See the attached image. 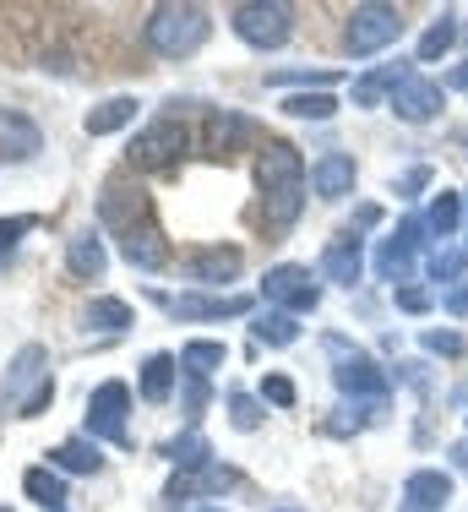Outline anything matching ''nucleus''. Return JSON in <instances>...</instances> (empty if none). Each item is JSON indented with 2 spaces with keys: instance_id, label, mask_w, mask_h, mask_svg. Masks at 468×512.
I'll use <instances>...</instances> for the list:
<instances>
[{
  "instance_id": "nucleus-1",
  "label": "nucleus",
  "mask_w": 468,
  "mask_h": 512,
  "mask_svg": "<svg viewBox=\"0 0 468 512\" xmlns=\"http://www.w3.org/2000/svg\"><path fill=\"white\" fill-rule=\"evenodd\" d=\"M256 175H262L267 191V224L289 229L305 207V191H311V175H305V158L289 148V142H267L262 158H256Z\"/></svg>"
},
{
  "instance_id": "nucleus-2",
  "label": "nucleus",
  "mask_w": 468,
  "mask_h": 512,
  "mask_svg": "<svg viewBox=\"0 0 468 512\" xmlns=\"http://www.w3.org/2000/svg\"><path fill=\"white\" fill-rule=\"evenodd\" d=\"M147 44H153V55H164V60H186L196 55L207 44V33H213V22H207V11L202 6H153L147 11Z\"/></svg>"
},
{
  "instance_id": "nucleus-3",
  "label": "nucleus",
  "mask_w": 468,
  "mask_h": 512,
  "mask_svg": "<svg viewBox=\"0 0 468 512\" xmlns=\"http://www.w3.org/2000/svg\"><path fill=\"white\" fill-rule=\"evenodd\" d=\"M0 404L17 409L22 420H33V414H44L55 404V382H49V355L39 344H22L17 360H11V382L6 393H0Z\"/></svg>"
},
{
  "instance_id": "nucleus-4",
  "label": "nucleus",
  "mask_w": 468,
  "mask_h": 512,
  "mask_svg": "<svg viewBox=\"0 0 468 512\" xmlns=\"http://www.w3.org/2000/svg\"><path fill=\"white\" fill-rule=\"evenodd\" d=\"M327 360H332V376H338V387H343L349 398H365L371 409L387 398V376H381L376 360L365 355V349H354L349 338L332 333V338H327Z\"/></svg>"
},
{
  "instance_id": "nucleus-5",
  "label": "nucleus",
  "mask_w": 468,
  "mask_h": 512,
  "mask_svg": "<svg viewBox=\"0 0 468 512\" xmlns=\"http://www.w3.org/2000/svg\"><path fill=\"white\" fill-rule=\"evenodd\" d=\"M229 28L240 33L251 50H278L294 33V11L283 6V0H245V6L229 11Z\"/></svg>"
},
{
  "instance_id": "nucleus-6",
  "label": "nucleus",
  "mask_w": 468,
  "mask_h": 512,
  "mask_svg": "<svg viewBox=\"0 0 468 512\" xmlns=\"http://www.w3.org/2000/svg\"><path fill=\"white\" fill-rule=\"evenodd\" d=\"M398 39H403V11L398 6L371 0V6L349 11V28H343V50L349 55H376V50H387V44H398Z\"/></svg>"
},
{
  "instance_id": "nucleus-7",
  "label": "nucleus",
  "mask_w": 468,
  "mask_h": 512,
  "mask_svg": "<svg viewBox=\"0 0 468 512\" xmlns=\"http://www.w3.org/2000/svg\"><path fill=\"white\" fill-rule=\"evenodd\" d=\"M262 295L273 300L278 311H289V316H305V311L322 306V284H316L311 267H300V262H278V267H267Z\"/></svg>"
},
{
  "instance_id": "nucleus-8",
  "label": "nucleus",
  "mask_w": 468,
  "mask_h": 512,
  "mask_svg": "<svg viewBox=\"0 0 468 512\" xmlns=\"http://www.w3.org/2000/svg\"><path fill=\"white\" fill-rule=\"evenodd\" d=\"M126 409H131V387H126V382L93 387V393H88V436H104V442L126 447V442H131Z\"/></svg>"
},
{
  "instance_id": "nucleus-9",
  "label": "nucleus",
  "mask_w": 468,
  "mask_h": 512,
  "mask_svg": "<svg viewBox=\"0 0 468 512\" xmlns=\"http://www.w3.org/2000/svg\"><path fill=\"white\" fill-rule=\"evenodd\" d=\"M420 246H425V218H403L398 224V235L392 240H381V251H376V273L387 278L392 289L398 284H409V273H414V256H420Z\"/></svg>"
},
{
  "instance_id": "nucleus-10",
  "label": "nucleus",
  "mask_w": 468,
  "mask_h": 512,
  "mask_svg": "<svg viewBox=\"0 0 468 512\" xmlns=\"http://www.w3.org/2000/svg\"><path fill=\"white\" fill-rule=\"evenodd\" d=\"M186 126H180V120L175 115H169V120H153V126H147V131H137V142H131V164H137V169H164V164H175V158L180 153H186Z\"/></svg>"
},
{
  "instance_id": "nucleus-11",
  "label": "nucleus",
  "mask_w": 468,
  "mask_h": 512,
  "mask_svg": "<svg viewBox=\"0 0 468 512\" xmlns=\"http://www.w3.org/2000/svg\"><path fill=\"white\" fill-rule=\"evenodd\" d=\"M158 306L169 316H180V322H224V316H245L251 311V300L245 295H158Z\"/></svg>"
},
{
  "instance_id": "nucleus-12",
  "label": "nucleus",
  "mask_w": 468,
  "mask_h": 512,
  "mask_svg": "<svg viewBox=\"0 0 468 512\" xmlns=\"http://www.w3.org/2000/svg\"><path fill=\"white\" fill-rule=\"evenodd\" d=\"M436 109H441V82L420 77V71H409V77L392 88V115H403L409 126H425Z\"/></svg>"
},
{
  "instance_id": "nucleus-13",
  "label": "nucleus",
  "mask_w": 468,
  "mask_h": 512,
  "mask_svg": "<svg viewBox=\"0 0 468 512\" xmlns=\"http://www.w3.org/2000/svg\"><path fill=\"white\" fill-rule=\"evenodd\" d=\"M240 267H245V256L234 251V246H202V251L186 256V278H191V284H202V289L234 284V278H240Z\"/></svg>"
},
{
  "instance_id": "nucleus-14",
  "label": "nucleus",
  "mask_w": 468,
  "mask_h": 512,
  "mask_svg": "<svg viewBox=\"0 0 468 512\" xmlns=\"http://www.w3.org/2000/svg\"><path fill=\"white\" fill-rule=\"evenodd\" d=\"M234 480L240 474L224 469V463H202V469H180L175 480H169V502H196V496H224L234 491Z\"/></svg>"
},
{
  "instance_id": "nucleus-15",
  "label": "nucleus",
  "mask_w": 468,
  "mask_h": 512,
  "mask_svg": "<svg viewBox=\"0 0 468 512\" xmlns=\"http://www.w3.org/2000/svg\"><path fill=\"white\" fill-rule=\"evenodd\" d=\"M452 502V474L441 469H414L403 480V512H441Z\"/></svg>"
},
{
  "instance_id": "nucleus-16",
  "label": "nucleus",
  "mask_w": 468,
  "mask_h": 512,
  "mask_svg": "<svg viewBox=\"0 0 468 512\" xmlns=\"http://www.w3.org/2000/svg\"><path fill=\"white\" fill-rule=\"evenodd\" d=\"M354 180H360V169H354L349 153H322V158L311 164V191H316V197H327V202L349 197Z\"/></svg>"
},
{
  "instance_id": "nucleus-17",
  "label": "nucleus",
  "mask_w": 468,
  "mask_h": 512,
  "mask_svg": "<svg viewBox=\"0 0 468 512\" xmlns=\"http://www.w3.org/2000/svg\"><path fill=\"white\" fill-rule=\"evenodd\" d=\"M360 273H365V251H360V240L354 235H338V240H327V251H322V278L327 284H360Z\"/></svg>"
},
{
  "instance_id": "nucleus-18",
  "label": "nucleus",
  "mask_w": 468,
  "mask_h": 512,
  "mask_svg": "<svg viewBox=\"0 0 468 512\" xmlns=\"http://www.w3.org/2000/svg\"><path fill=\"white\" fill-rule=\"evenodd\" d=\"M120 256H126L131 267H147V273H153V267L169 262V246H164V235L142 218V224H131L126 235H120Z\"/></svg>"
},
{
  "instance_id": "nucleus-19",
  "label": "nucleus",
  "mask_w": 468,
  "mask_h": 512,
  "mask_svg": "<svg viewBox=\"0 0 468 512\" xmlns=\"http://www.w3.org/2000/svg\"><path fill=\"white\" fill-rule=\"evenodd\" d=\"M66 267L77 278H104V267H109V251H104V235L98 229H77V235L66 240Z\"/></svg>"
},
{
  "instance_id": "nucleus-20",
  "label": "nucleus",
  "mask_w": 468,
  "mask_h": 512,
  "mask_svg": "<svg viewBox=\"0 0 468 512\" xmlns=\"http://www.w3.org/2000/svg\"><path fill=\"white\" fill-rule=\"evenodd\" d=\"M39 126H33L28 115H11V109H0V158H33L39 153Z\"/></svg>"
},
{
  "instance_id": "nucleus-21",
  "label": "nucleus",
  "mask_w": 468,
  "mask_h": 512,
  "mask_svg": "<svg viewBox=\"0 0 468 512\" xmlns=\"http://www.w3.org/2000/svg\"><path fill=\"white\" fill-rule=\"evenodd\" d=\"M49 463L66 469V474H98V469H104V453H98L93 436H66V442L49 453Z\"/></svg>"
},
{
  "instance_id": "nucleus-22",
  "label": "nucleus",
  "mask_w": 468,
  "mask_h": 512,
  "mask_svg": "<svg viewBox=\"0 0 468 512\" xmlns=\"http://www.w3.org/2000/svg\"><path fill=\"white\" fill-rule=\"evenodd\" d=\"M229 349L213 344V338H191L186 349H180V376H196V382H207L213 371H224Z\"/></svg>"
},
{
  "instance_id": "nucleus-23",
  "label": "nucleus",
  "mask_w": 468,
  "mask_h": 512,
  "mask_svg": "<svg viewBox=\"0 0 468 512\" xmlns=\"http://www.w3.org/2000/svg\"><path fill=\"white\" fill-rule=\"evenodd\" d=\"M137 99H126V93H120V99H104L98 109H88V120H82V126H88V137H109V131H126L131 120H137Z\"/></svg>"
},
{
  "instance_id": "nucleus-24",
  "label": "nucleus",
  "mask_w": 468,
  "mask_h": 512,
  "mask_svg": "<svg viewBox=\"0 0 468 512\" xmlns=\"http://www.w3.org/2000/svg\"><path fill=\"white\" fill-rule=\"evenodd\" d=\"M245 137H251V120H245V115L218 109V115L207 120V153H213V158H229L234 142H245Z\"/></svg>"
},
{
  "instance_id": "nucleus-25",
  "label": "nucleus",
  "mask_w": 468,
  "mask_h": 512,
  "mask_svg": "<svg viewBox=\"0 0 468 512\" xmlns=\"http://www.w3.org/2000/svg\"><path fill=\"white\" fill-rule=\"evenodd\" d=\"M175 376H180L175 355H147V365H142V398H147V404H164V398L175 393Z\"/></svg>"
},
{
  "instance_id": "nucleus-26",
  "label": "nucleus",
  "mask_w": 468,
  "mask_h": 512,
  "mask_svg": "<svg viewBox=\"0 0 468 512\" xmlns=\"http://www.w3.org/2000/svg\"><path fill=\"white\" fill-rule=\"evenodd\" d=\"M22 491H28L44 512H60V502H66V474H60V469H44V463H39V469L22 474Z\"/></svg>"
},
{
  "instance_id": "nucleus-27",
  "label": "nucleus",
  "mask_w": 468,
  "mask_h": 512,
  "mask_svg": "<svg viewBox=\"0 0 468 512\" xmlns=\"http://www.w3.org/2000/svg\"><path fill=\"white\" fill-rule=\"evenodd\" d=\"M458 224H463V197L458 191H436V197H430V213H425V229H436L441 240H452Z\"/></svg>"
},
{
  "instance_id": "nucleus-28",
  "label": "nucleus",
  "mask_w": 468,
  "mask_h": 512,
  "mask_svg": "<svg viewBox=\"0 0 468 512\" xmlns=\"http://www.w3.org/2000/svg\"><path fill=\"white\" fill-rule=\"evenodd\" d=\"M409 77V71H398V66H381V71H371V77H360L354 82V104L360 109H376L381 99H392V88Z\"/></svg>"
},
{
  "instance_id": "nucleus-29",
  "label": "nucleus",
  "mask_w": 468,
  "mask_h": 512,
  "mask_svg": "<svg viewBox=\"0 0 468 512\" xmlns=\"http://www.w3.org/2000/svg\"><path fill=\"white\" fill-rule=\"evenodd\" d=\"M164 458L175 463V469H202V463H213V447H207V436L191 425L186 436H175V442L164 447Z\"/></svg>"
},
{
  "instance_id": "nucleus-30",
  "label": "nucleus",
  "mask_w": 468,
  "mask_h": 512,
  "mask_svg": "<svg viewBox=\"0 0 468 512\" xmlns=\"http://www.w3.org/2000/svg\"><path fill=\"white\" fill-rule=\"evenodd\" d=\"M452 44H458V17H436V22H430V28L420 33V50H414V55H420L425 66H430V60H441V55L452 50Z\"/></svg>"
},
{
  "instance_id": "nucleus-31",
  "label": "nucleus",
  "mask_w": 468,
  "mask_h": 512,
  "mask_svg": "<svg viewBox=\"0 0 468 512\" xmlns=\"http://www.w3.org/2000/svg\"><path fill=\"white\" fill-rule=\"evenodd\" d=\"M256 338H262V344H273V349H289L294 338H300V316H289V311H267L262 322H256Z\"/></svg>"
},
{
  "instance_id": "nucleus-32",
  "label": "nucleus",
  "mask_w": 468,
  "mask_h": 512,
  "mask_svg": "<svg viewBox=\"0 0 468 512\" xmlns=\"http://www.w3.org/2000/svg\"><path fill=\"white\" fill-rule=\"evenodd\" d=\"M283 115H300V120H332V115H338V99H332V93H294V99H283Z\"/></svg>"
},
{
  "instance_id": "nucleus-33",
  "label": "nucleus",
  "mask_w": 468,
  "mask_h": 512,
  "mask_svg": "<svg viewBox=\"0 0 468 512\" xmlns=\"http://www.w3.org/2000/svg\"><path fill=\"white\" fill-rule=\"evenodd\" d=\"M88 327L126 333V327H131V306H126V300H93V306H88Z\"/></svg>"
},
{
  "instance_id": "nucleus-34",
  "label": "nucleus",
  "mask_w": 468,
  "mask_h": 512,
  "mask_svg": "<svg viewBox=\"0 0 468 512\" xmlns=\"http://www.w3.org/2000/svg\"><path fill=\"white\" fill-rule=\"evenodd\" d=\"M463 267H468V251L441 246L436 256H430V278H436V284H463Z\"/></svg>"
},
{
  "instance_id": "nucleus-35",
  "label": "nucleus",
  "mask_w": 468,
  "mask_h": 512,
  "mask_svg": "<svg viewBox=\"0 0 468 512\" xmlns=\"http://www.w3.org/2000/svg\"><path fill=\"white\" fill-rule=\"evenodd\" d=\"M229 420H234V431H256L262 425V404L251 393H229Z\"/></svg>"
},
{
  "instance_id": "nucleus-36",
  "label": "nucleus",
  "mask_w": 468,
  "mask_h": 512,
  "mask_svg": "<svg viewBox=\"0 0 468 512\" xmlns=\"http://www.w3.org/2000/svg\"><path fill=\"white\" fill-rule=\"evenodd\" d=\"M392 300H398V311H409V316H425L430 306H436V295L420 289V284H398V289H392Z\"/></svg>"
},
{
  "instance_id": "nucleus-37",
  "label": "nucleus",
  "mask_w": 468,
  "mask_h": 512,
  "mask_svg": "<svg viewBox=\"0 0 468 512\" xmlns=\"http://www.w3.org/2000/svg\"><path fill=\"white\" fill-rule=\"evenodd\" d=\"M33 229V218H0V262H6L11 251H17V240Z\"/></svg>"
},
{
  "instance_id": "nucleus-38",
  "label": "nucleus",
  "mask_w": 468,
  "mask_h": 512,
  "mask_svg": "<svg viewBox=\"0 0 468 512\" xmlns=\"http://www.w3.org/2000/svg\"><path fill=\"white\" fill-rule=\"evenodd\" d=\"M262 398H267V404H278V409H294V382H289V376H267Z\"/></svg>"
},
{
  "instance_id": "nucleus-39",
  "label": "nucleus",
  "mask_w": 468,
  "mask_h": 512,
  "mask_svg": "<svg viewBox=\"0 0 468 512\" xmlns=\"http://www.w3.org/2000/svg\"><path fill=\"white\" fill-rule=\"evenodd\" d=\"M267 82H273V88H289V82H316V88H327V82H338V77H332V71H273Z\"/></svg>"
},
{
  "instance_id": "nucleus-40",
  "label": "nucleus",
  "mask_w": 468,
  "mask_h": 512,
  "mask_svg": "<svg viewBox=\"0 0 468 512\" xmlns=\"http://www.w3.org/2000/svg\"><path fill=\"white\" fill-rule=\"evenodd\" d=\"M425 349L430 355H463V338L458 333H425Z\"/></svg>"
},
{
  "instance_id": "nucleus-41",
  "label": "nucleus",
  "mask_w": 468,
  "mask_h": 512,
  "mask_svg": "<svg viewBox=\"0 0 468 512\" xmlns=\"http://www.w3.org/2000/svg\"><path fill=\"white\" fill-rule=\"evenodd\" d=\"M441 306H447L452 316H468V278H463V284H458V289H452V295H447V300H441Z\"/></svg>"
},
{
  "instance_id": "nucleus-42",
  "label": "nucleus",
  "mask_w": 468,
  "mask_h": 512,
  "mask_svg": "<svg viewBox=\"0 0 468 512\" xmlns=\"http://www.w3.org/2000/svg\"><path fill=\"white\" fill-rule=\"evenodd\" d=\"M430 186V169L420 164V169H409V175H403V191H425Z\"/></svg>"
},
{
  "instance_id": "nucleus-43",
  "label": "nucleus",
  "mask_w": 468,
  "mask_h": 512,
  "mask_svg": "<svg viewBox=\"0 0 468 512\" xmlns=\"http://www.w3.org/2000/svg\"><path fill=\"white\" fill-rule=\"evenodd\" d=\"M354 224H360V229H371V224H381V207H360V213H354Z\"/></svg>"
},
{
  "instance_id": "nucleus-44",
  "label": "nucleus",
  "mask_w": 468,
  "mask_h": 512,
  "mask_svg": "<svg viewBox=\"0 0 468 512\" xmlns=\"http://www.w3.org/2000/svg\"><path fill=\"white\" fill-rule=\"evenodd\" d=\"M452 458H458L463 469H468V442H458V447H452Z\"/></svg>"
},
{
  "instance_id": "nucleus-45",
  "label": "nucleus",
  "mask_w": 468,
  "mask_h": 512,
  "mask_svg": "<svg viewBox=\"0 0 468 512\" xmlns=\"http://www.w3.org/2000/svg\"><path fill=\"white\" fill-rule=\"evenodd\" d=\"M191 512H224V507H191Z\"/></svg>"
},
{
  "instance_id": "nucleus-46",
  "label": "nucleus",
  "mask_w": 468,
  "mask_h": 512,
  "mask_svg": "<svg viewBox=\"0 0 468 512\" xmlns=\"http://www.w3.org/2000/svg\"><path fill=\"white\" fill-rule=\"evenodd\" d=\"M458 82H463V88H468V66H463V71H458Z\"/></svg>"
},
{
  "instance_id": "nucleus-47",
  "label": "nucleus",
  "mask_w": 468,
  "mask_h": 512,
  "mask_svg": "<svg viewBox=\"0 0 468 512\" xmlns=\"http://www.w3.org/2000/svg\"><path fill=\"white\" fill-rule=\"evenodd\" d=\"M278 512H289V507H278Z\"/></svg>"
},
{
  "instance_id": "nucleus-48",
  "label": "nucleus",
  "mask_w": 468,
  "mask_h": 512,
  "mask_svg": "<svg viewBox=\"0 0 468 512\" xmlns=\"http://www.w3.org/2000/svg\"><path fill=\"white\" fill-rule=\"evenodd\" d=\"M0 512H6V507H0Z\"/></svg>"
}]
</instances>
